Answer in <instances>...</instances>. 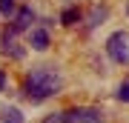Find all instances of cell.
<instances>
[{
	"label": "cell",
	"instance_id": "cell-10",
	"mask_svg": "<svg viewBox=\"0 0 129 123\" xmlns=\"http://www.w3.org/2000/svg\"><path fill=\"white\" fill-rule=\"evenodd\" d=\"M0 12L9 17V14H14V0H0Z\"/></svg>",
	"mask_w": 129,
	"mask_h": 123
},
{
	"label": "cell",
	"instance_id": "cell-1",
	"mask_svg": "<svg viewBox=\"0 0 129 123\" xmlns=\"http://www.w3.org/2000/svg\"><path fill=\"white\" fill-rule=\"evenodd\" d=\"M60 86H63V77H60V72L55 66H37L29 72V77H26V97L32 103H43L46 97L52 95H57Z\"/></svg>",
	"mask_w": 129,
	"mask_h": 123
},
{
	"label": "cell",
	"instance_id": "cell-2",
	"mask_svg": "<svg viewBox=\"0 0 129 123\" xmlns=\"http://www.w3.org/2000/svg\"><path fill=\"white\" fill-rule=\"evenodd\" d=\"M63 114H66V123H106V112L98 106H75Z\"/></svg>",
	"mask_w": 129,
	"mask_h": 123
},
{
	"label": "cell",
	"instance_id": "cell-11",
	"mask_svg": "<svg viewBox=\"0 0 129 123\" xmlns=\"http://www.w3.org/2000/svg\"><path fill=\"white\" fill-rule=\"evenodd\" d=\"M118 97H120L123 103H129V80H123V83H120V89H118Z\"/></svg>",
	"mask_w": 129,
	"mask_h": 123
},
{
	"label": "cell",
	"instance_id": "cell-5",
	"mask_svg": "<svg viewBox=\"0 0 129 123\" xmlns=\"http://www.w3.org/2000/svg\"><path fill=\"white\" fill-rule=\"evenodd\" d=\"M32 20H35V12L32 9H20L17 14H14V20H12V32L17 34V32H23V29H29Z\"/></svg>",
	"mask_w": 129,
	"mask_h": 123
},
{
	"label": "cell",
	"instance_id": "cell-3",
	"mask_svg": "<svg viewBox=\"0 0 129 123\" xmlns=\"http://www.w3.org/2000/svg\"><path fill=\"white\" fill-rule=\"evenodd\" d=\"M106 55H109L115 63H129V37L126 32H115L106 40Z\"/></svg>",
	"mask_w": 129,
	"mask_h": 123
},
{
	"label": "cell",
	"instance_id": "cell-14",
	"mask_svg": "<svg viewBox=\"0 0 129 123\" xmlns=\"http://www.w3.org/2000/svg\"><path fill=\"white\" fill-rule=\"evenodd\" d=\"M126 12H129V6H126Z\"/></svg>",
	"mask_w": 129,
	"mask_h": 123
},
{
	"label": "cell",
	"instance_id": "cell-9",
	"mask_svg": "<svg viewBox=\"0 0 129 123\" xmlns=\"http://www.w3.org/2000/svg\"><path fill=\"white\" fill-rule=\"evenodd\" d=\"M103 17H106V9H101V6H95L92 17H89V26H98V20H103Z\"/></svg>",
	"mask_w": 129,
	"mask_h": 123
},
{
	"label": "cell",
	"instance_id": "cell-12",
	"mask_svg": "<svg viewBox=\"0 0 129 123\" xmlns=\"http://www.w3.org/2000/svg\"><path fill=\"white\" fill-rule=\"evenodd\" d=\"M43 123H66V114H49Z\"/></svg>",
	"mask_w": 129,
	"mask_h": 123
},
{
	"label": "cell",
	"instance_id": "cell-13",
	"mask_svg": "<svg viewBox=\"0 0 129 123\" xmlns=\"http://www.w3.org/2000/svg\"><path fill=\"white\" fill-rule=\"evenodd\" d=\"M6 86V77H3V72H0V89H3Z\"/></svg>",
	"mask_w": 129,
	"mask_h": 123
},
{
	"label": "cell",
	"instance_id": "cell-8",
	"mask_svg": "<svg viewBox=\"0 0 129 123\" xmlns=\"http://www.w3.org/2000/svg\"><path fill=\"white\" fill-rule=\"evenodd\" d=\"M60 20H63V26H75V20H80V12L78 9H66L60 14Z\"/></svg>",
	"mask_w": 129,
	"mask_h": 123
},
{
	"label": "cell",
	"instance_id": "cell-4",
	"mask_svg": "<svg viewBox=\"0 0 129 123\" xmlns=\"http://www.w3.org/2000/svg\"><path fill=\"white\" fill-rule=\"evenodd\" d=\"M0 49H3V55H12V57H23V49H20L17 43H14V32H6L0 37Z\"/></svg>",
	"mask_w": 129,
	"mask_h": 123
},
{
	"label": "cell",
	"instance_id": "cell-7",
	"mask_svg": "<svg viewBox=\"0 0 129 123\" xmlns=\"http://www.w3.org/2000/svg\"><path fill=\"white\" fill-rule=\"evenodd\" d=\"M0 123H26L20 109H14V106H6L3 112H0Z\"/></svg>",
	"mask_w": 129,
	"mask_h": 123
},
{
	"label": "cell",
	"instance_id": "cell-6",
	"mask_svg": "<svg viewBox=\"0 0 129 123\" xmlns=\"http://www.w3.org/2000/svg\"><path fill=\"white\" fill-rule=\"evenodd\" d=\"M32 49H37V52H46V49H49V34H46V29H35V32H32Z\"/></svg>",
	"mask_w": 129,
	"mask_h": 123
}]
</instances>
